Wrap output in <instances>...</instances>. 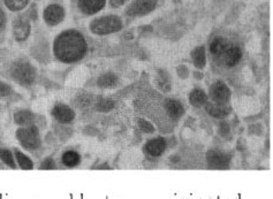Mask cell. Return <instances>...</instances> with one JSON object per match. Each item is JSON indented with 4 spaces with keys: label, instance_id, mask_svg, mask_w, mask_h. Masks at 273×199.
<instances>
[{
    "label": "cell",
    "instance_id": "obj_1",
    "mask_svg": "<svg viewBox=\"0 0 273 199\" xmlns=\"http://www.w3.org/2000/svg\"><path fill=\"white\" fill-rule=\"evenodd\" d=\"M87 48L86 39L76 30H67L60 34L53 45L56 57L66 63L81 60L86 56Z\"/></svg>",
    "mask_w": 273,
    "mask_h": 199
},
{
    "label": "cell",
    "instance_id": "obj_2",
    "mask_svg": "<svg viewBox=\"0 0 273 199\" xmlns=\"http://www.w3.org/2000/svg\"><path fill=\"white\" fill-rule=\"evenodd\" d=\"M122 28L120 17L115 15H107L93 20L90 23V30L96 35H109L119 31Z\"/></svg>",
    "mask_w": 273,
    "mask_h": 199
},
{
    "label": "cell",
    "instance_id": "obj_3",
    "mask_svg": "<svg viewBox=\"0 0 273 199\" xmlns=\"http://www.w3.org/2000/svg\"><path fill=\"white\" fill-rule=\"evenodd\" d=\"M12 76L16 82L23 85H28L34 82L36 71L34 67L27 61H19L14 63L12 68Z\"/></svg>",
    "mask_w": 273,
    "mask_h": 199
},
{
    "label": "cell",
    "instance_id": "obj_4",
    "mask_svg": "<svg viewBox=\"0 0 273 199\" xmlns=\"http://www.w3.org/2000/svg\"><path fill=\"white\" fill-rule=\"evenodd\" d=\"M16 137L19 139L22 146L28 150H36L41 145V138L37 128L35 127H28V128H21L17 130Z\"/></svg>",
    "mask_w": 273,
    "mask_h": 199
},
{
    "label": "cell",
    "instance_id": "obj_5",
    "mask_svg": "<svg viewBox=\"0 0 273 199\" xmlns=\"http://www.w3.org/2000/svg\"><path fill=\"white\" fill-rule=\"evenodd\" d=\"M157 0H135L128 6L126 13L131 16H141L155 10Z\"/></svg>",
    "mask_w": 273,
    "mask_h": 199
},
{
    "label": "cell",
    "instance_id": "obj_6",
    "mask_svg": "<svg viewBox=\"0 0 273 199\" xmlns=\"http://www.w3.org/2000/svg\"><path fill=\"white\" fill-rule=\"evenodd\" d=\"M207 160L210 168L214 169L227 168L228 165H230V157H228L226 153L216 150L208 152Z\"/></svg>",
    "mask_w": 273,
    "mask_h": 199
},
{
    "label": "cell",
    "instance_id": "obj_7",
    "mask_svg": "<svg viewBox=\"0 0 273 199\" xmlns=\"http://www.w3.org/2000/svg\"><path fill=\"white\" fill-rule=\"evenodd\" d=\"M210 94H211V98L214 103L226 104L231 98V90L225 83L219 81V82L214 83L211 89H210Z\"/></svg>",
    "mask_w": 273,
    "mask_h": 199
},
{
    "label": "cell",
    "instance_id": "obj_8",
    "mask_svg": "<svg viewBox=\"0 0 273 199\" xmlns=\"http://www.w3.org/2000/svg\"><path fill=\"white\" fill-rule=\"evenodd\" d=\"M65 10L60 5H50L44 11V20L48 26H57L64 20Z\"/></svg>",
    "mask_w": 273,
    "mask_h": 199
},
{
    "label": "cell",
    "instance_id": "obj_9",
    "mask_svg": "<svg viewBox=\"0 0 273 199\" xmlns=\"http://www.w3.org/2000/svg\"><path fill=\"white\" fill-rule=\"evenodd\" d=\"M13 34L14 37L19 42H23L30 35V24L29 22L24 20L23 17H19L13 23Z\"/></svg>",
    "mask_w": 273,
    "mask_h": 199
},
{
    "label": "cell",
    "instance_id": "obj_10",
    "mask_svg": "<svg viewBox=\"0 0 273 199\" xmlns=\"http://www.w3.org/2000/svg\"><path fill=\"white\" fill-rule=\"evenodd\" d=\"M52 114L58 121L61 122V123H69L75 117L73 110L68 106L62 105V104H58V105L53 107Z\"/></svg>",
    "mask_w": 273,
    "mask_h": 199
},
{
    "label": "cell",
    "instance_id": "obj_11",
    "mask_svg": "<svg viewBox=\"0 0 273 199\" xmlns=\"http://www.w3.org/2000/svg\"><path fill=\"white\" fill-rule=\"evenodd\" d=\"M79 8L84 14L91 15L105 6V0H79Z\"/></svg>",
    "mask_w": 273,
    "mask_h": 199
},
{
    "label": "cell",
    "instance_id": "obj_12",
    "mask_svg": "<svg viewBox=\"0 0 273 199\" xmlns=\"http://www.w3.org/2000/svg\"><path fill=\"white\" fill-rule=\"evenodd\" d=\"M207 112L210 115L217 119H224L231 113V108L226 104L207 103Z\"/></svg>",
    "mask_w": 273,
    "mask_h": 199
},
{
    "label": "cell",
    "instance_id": "obj_13",
    "mask_svg": "<svg viewBox=\"0 0 273 199\" xmlns=\"http://www.w3.org/2000/svg\"><path fill=\"white\" fill-rule=\"evenodd\" d=\"M230 46H231V43L228 42L226 38L216 37L212 40L211 44H210V51H211V53L214 57L221 58L224 57V54L226 53V51Z\"/></svg>",
    "mask_w": 273,
    "mask_h": 199
},
{
    "label": "cell",
    "instance_id": "obj_14",
    "mask_svg": "<svg viewBox=\"0 0 273 199\" xmlns=\"http://www.w3.org/2000/svg\"><path fill=\"white\" fill-rule=\"evenodd\" d=\"M165 147H166V143L163 138H155L150 141L149 143H146L145 145V152L151 157H159L163 155V152L165 151Z\"/></svg>",
    "mask_w": 273,
    "mask_h": 199
},
{
    "label": "cell",
    "instance_id": "obj_15",
    "mask_svg": "<svg viewBox=\"0 0 273 199\" xmlns=\"http://www.w3.org/2000/svg\"><path fill=\"white\" fill-rule=\"evenodd\" d=\"M241 56H242V53H241L240 47L236 46V45L231 44V46L228 47V49L226 51V53L224 54L222 58H224V61H225V63L228 67H233L240 61Z\"/></svg>",
    "mask_w": 273,
    "mask_h": 199
},
{
    "label": "cell",
    "instance_id": "obj_16",
    "mask_svg": "<svg viewBox=\"0 0 273 199\" xmlns=\"http://www.w3.org/2000/svg\"><path fill=\"white\" fill-rule=\"evenodd\" d=\"M165 108H166V112L172 119H179V117L183 114V107L178 101L168 99V101L165 103Z\"/></svg>",
    "mask_w": 273,
    "mask_h": 199
},
{
    "label": "cell",
    "instance_id": "obj_17",
    "mask_svg": "<svg viewBox=\"0 0 273 199\" xmlns=\"http://www.w3.org/2000/svg\"><path fill=\"white\" fill-rule=\"evenodd\" d=\"M189 101L190 104L192 106H196V107H201L205 105V104L208 103V97L203 90L201 89H195L192 90L190 92V96H189Z\"/></svg>",
    "mask_w": 273,
    "mask_h": 199
},
{
    "label": "cell",
    "instance_id": "obj_18",
    "mask_svg": "<svg viewBox=\"0 0 273 199\" xmlns=\"http://www.w3.org/2000/svg\"><path fill=\"white\" fill-rule=\"evenodd\" d=\"M191 57L192 61H194L195 66L197 67V68H204L205 63H207V58H205V49L203 46L196 47L194 51H192Z\"/></svg>",
    "mask_w": 273,
    "mask_h": 199
},
{
    "label": "cell",
    "instance_id": "obj_19",
    "mask_svg": "<svg viewBox=\"0 0 273 199\" xmlns=\"http://www.w3.org/2000/svg\"><path fill=\"white\" fill-rule=\"evenodd\" d=\"M14 120L20 126H30L34 121V115L29 111H19L14 116Z\"/></svg>",
    "mask_w": 273,
    "mask_h": 199
},
{
    "label": "cell",
    "instance_id": "obj_20",
    "mask_svg": "<svg viewBox=\"0 0 273 199\" xmlns=\"http://www.w3.org/2000/svg\"><path fill=\"white\" fill-rule=\"evenodd\" d=\"M116 83H118V78L114 74L107 73L102 75L100 79H98V85L101 88H112L115 87Z\"/></svg>",
    "mask_w": 273,
    "mask_h": 199
},
{
    "label": "cell",
    "instance_id": "obj_21",
    "mask_svg": "<svg viewBox=\"0 0 273 199\" xmlns=\"http://www.w3.org/2000/svg\"><path fill=\"white\" fill-rule=\"evenodd\" d=\"M62 162L68 167H74L76 165H79L80 162L79 153H76L74 151L65 152L64 156H62Z\"/></svg>",
    "mask_w": 273,
    "mask_h": 199
},
{
    "label": "cell",
    "instance_id": "obj_22",
    "mask_svg": "<svg viewBox=\"0 0 273 199\" xmlns=\"http://www.w3.org/2000/svg\"><path fill=\"white\" fill-rule=\"evenodd\" d=\"M15 157H16V160H17V162H19V165L22 169H33L34 168L33 161H31L28 157L24 156L22 152L16 151Z\"/></svg>",
    "mask_w": 273,
    "mask_h": 199
},
{
    "label": "cell",
    "instance_id": "obj_23",
    "mask_svg": "<svg viewBox=\"0 0 273 199\" xmlns=\"http://www.w3.org/2000/svg\"><path fill=\"white\" fill-rule=\"evenodd\" d=\"M29 0H5V5L13 12L23 10L28 5Z\"/></svg>",
    "mask_w": 273,
    "mask_h": 199
},
{
    "label": "cell",
    "instance_id": "obj_24",
    "mask_svg": "<svg viewBox=\"0 0 273 199\" xmlns=\"http://www.w3.org/2000/svg\"><path fill=\"white\" fill-rule=\"evenodd\" d=\"M0 159L5 162L7 166H10L11 168H15V162L12 157V153L6 148H0Z\"/></svg>",
    "mask_w": 273,
    "mask_h": 199
},
{
    "label": "cell",
    "instance_id": "obj_25",
    "mask_svg": "<svg viewBox=\"0 0 273 199\" xmlns=\"http://www.w3.org/2000/svg\"><path fill=\"white\" fill-rule=\"evenodd\" d=\"M114 106V103L110 101V99H102L97 103V108L102 112H109Z\"/></svg>",
    "mask_w": 273,
    "mask_h": 199
},
{
    "label": "cell",
    "instance_id": "obj_26",
    "mask_svg": "<svg viewBox=\"0 0 273 199\" xmlns=\"http://www.w3.org/2000/svg\"><path fill=\"white\" fill-rule=\"evenodd\" d=\"M138 126H140L141 130L144 131V133H152L154 131V127H152L149 122L145 120H140L138 121Z\"/></svg>",
    "mask_w": 273,
    "mask_h": 199
},
{
    "label": "cell",
    "instance_id": "obj_27",
    "mask_svg": "<svg viewBox=\"0 0 273 199\" xmlns=\"http://www.w3.org/2000/svg\"><path fill=\"white\" fill-rule=\"evenodd\" d=\"M53 168H56V164H55V161H53V159H51V158L44 160L43 164L41 165V169H53Z\"/></svg>",
    "mask_w": 273,
    "mask_h": 199
},
{
    "label": "cell",
    "instance_id": "obj_28",
    "mask_svg": "<svg viewBox=\"0 0 273 199\" xmlns=\"http://www.w3.org/2000/svg\"><path fill=\"white\" fill-rule=\"evenodd\" d=\"M11 93V88L7 84L0 82V97H6Z\"/></svg>",
    "mask_w": 273,
    "mask_h": 199
},
{
    "label": "cell",
    "instance_id": "obj_29",
    "mask_svg": "<svg viewBox=\"0 0 273 199\" xmlns=\"http://www.w3.org/2000/svg\"><path fill=\"white\" fill-rule=\"evenodd\" d=\"M126 2H127V0H111L110 4H111L112 7L116 8V7H120L121 5H123V4Z\"/></svg>",
    "mask_w": 273,
    "mask_h": 199
},
{
    "label": "cell",
    "instance_id": "obj_30",
    "mask_svg": "<svg viewBox=\"0 0 273 199\" xmlns=\"http://www.w3.org/2000/svg\"><path fill=\"white\" fill-rule=\"evenodd\" d=\"M6 23V16L5 13H4L2 10H0V29H3L5 27Z\"/></svg>",
    "mask_w": 273,
    "mask_h": 199
}]
</instances>
